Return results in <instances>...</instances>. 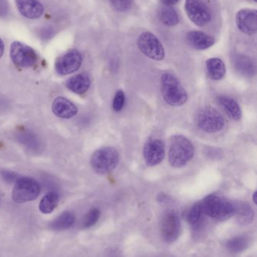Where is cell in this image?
<instances>
[{
    "label": "cell",
    "instance_id": "cell-38",
    "mask_svg": "<svg viewBox=\"0 0 257 257\" xmlns=\"http://www.w3.org/2000/svg\"><path fill=\"white\" fill-rule=\"evenodd\" d=\"M253 1L256 2L257 0H253Z\"/></svg>",
    "mask_w": 257,
    "mask_h": 257
},
{
    "label": "cell",
    "instance_id": "cell-36",
    "mask_svg": "<svg viewBox=\"0 0 257 257\" xmlns=\"http://www.w3.org/2000/svg\"><path fill=\"white\" fill-rule=\"evenodd\" d=\"M4 42H3V41L2 40L1 38H0V58L3 57V54H4Z\"/></svg>",
    "mask_w": 257,
    "mask_h": 257
},
{
    "label": "cell",
    "instance_id": "cell-29",
    "mask_svg": "<svg viewBox=\"0 0 257 257\" xmlns=\"http://www.w3.org/2000/svg\"><path fill=\"white\" fill-rule=\"evenodd\" d=\"M202 214V206L201 203H197L193 205L188 214V221L190 224H196L201 218Z\"/></svg>",
    "mask_w": 257,
    "mask_h": 257
},
{
    "label": "cell",
    "instance_id": "cell-32",
    "mask_svg": "<svg viewBox=\"0 0 257 257\" xmlns=\"http://www.w3.org/2000/svg\"><path fill=\"white\" fill-rule=\"evenodd\" d=\"M9 13V4L7 0H0V18L6 17Z\"/></svg>",
    "mask_w": 257,
    "mask_h": 257
},
{
    "label": "cell",
    "instance_id": "cell-8",
    "mask_svg": "<svg viewBox=\"0 0 257 257\" xmlns=\"http://www.w3.org/2000/svg\"><path fill=\"white\" fill-rule=\"evenodd\" d=\"M10 57L14 64L18 68L32 67L38 60L36 51L20 42H13L11 45Z\"/></svg>",
    "mask_w": 257,
    "mask_h": 257
},
{
    "label": "cell",
    "instance_id": "cell-27",
    "mask_svg": "<svg viewBox=\"0 0 257 257\" xmlns=\"http://www.w3.org/2000/svg\"><path fill=\"white\" fill-rule=\"evenodd\" d=\"M101 212L98 208H92L84 215L82 220V227L90 228L96 224L99 220Z\"/></svg>",
    "mask_w": 257,
    "mask_h": 257
},
{
    "label": "cell",
    "instance_id": "cell-25",
    "mask_svg": "<svg viewBox=\"0 0 257 257\" xmlns=\"http://www.w3.org/2000/svg\"><path fill=\"white\" fill-rule=\"evenodd\" d=\"M248 245V241L244 236L234 237L226 244L229 251L232 253H240L244 251Z\"/></svg>",
    "mask_w": 257,
    "mask_h": 257
},
{
    "label": "cell",
    "instance_id": "cell-4",
    "mask_svg": "<svg viewBox=\"0 0 257 257\" xmlns=\"http://www.w3.org/2000/svg\"><path fill=\"white\" fill-rule=\"evenodd\" d=\"M119 161V154L113 147H105L97 150L91 158V166L99 175H106L113 172Z\"/></svg>",
    "mask_w": 257,
    "mask_h": 257
},
{
    "label": "cell",
    "instance_id": "cell-37",
    "mask_svg": "<svg viewBox=\"0 0 257 257\" xmlns=\"http://www.w3.org/2000/svg\"><path fill=\"white\" fill-rule=\"evenodd\" d=\"M256 196H257V193H256V192H255V193H253V202H254L255 204L257 203Z\"/></svg>",
    "mask_w": 257,
    "mask_h": 257
},
{
    "label": "cell",
    "instance_id": "cell-30",
    "mask_svg": "<svg viewBox=\"0 0 257 257\" xmlns=\"http://www.w3.org/2000/svg\"><path fill=\"white\" fill-rule=\"evenodd\" d=\"M125 93L122 90H119L116 92L115 95L114 99H113V108L116 112H119L123 108L125 105Z\"/></svg>",
    "mask_w": 257,
    "mask_h": 257
},
{
    "label": "cell",
    "instance_id": "cell-26",
    "mask_svg": "<svg viewBox=\"0 0 257 257\" xmlns=\"http://www.w3.org/2000/svg\"><path fill=\"white\" fill-rule=\"evenodd\" d=\"M18 140L23 145L27 146V148L35 150V151L38 150L40 145L38 138L34 134H32L31 133H21L18 136Z\"/></svg>",
    "mask_w": 257,
    "mask_h": 257
},
{
    "label": "cell",
    "instance_id": "cell-20",
    "mask_svg": "<svg viewBox=\"0 0 257 257\" xmlns=\"http://www.w3.org/2000/svg\"><path fill=\"white\" fill-rule=\"evenodd\" d=\"M206 69L208 76L214 81L221 80L226 75V66L220 58L208 59L206 61Z\"/></svg>",
    "mask_w": 257,
    "mask_h": 257
},
{
    "label": "cell",
    "instance_id": "cell-31",
    "mask_svg": "<svg viewBox=\"0 0 257 257\" xmlns=\"http://www.w3.org/2000/svg\"><path fill=\"white\" fill-rule=\"evenodd\" d=\"M0 175H1L2 178H3L6 182L9 183V184L16 182L20 178L18 174L9 170L0 171Z\"/></svg>",
    "mask_w": 257,
    "mask_h": 257
},
{
    "label": "cell",
    "instance_id": "cell-9",
    "mask_svg": "<svg viewBox=\"0 0 257 257\" xmlns=\"http://www.w3.org/2000/svg\"><path fill=\"white\" fill-rule=\"evenodd\" d=\"M185 10L190 21L198 27L208 25L212 19L211 9L202 0H186Z\"/></svg>",
    "mask_w": 257,
    "mask_h": 257
},
{
    "label": "cell",
    "instance_id": "cell-33",
    "mask_svg": "<svg viewBox=\"0 0 257 257\" xmlns=\"http://www.w3.org/2000/svg\"><path fill=\"white\" fill-rule=\"evenodd\" d=\"M106 257H124L122 251L117 248H112L107 250Z\"/></svg>",
    "mask_w": 257,
    "mask_h": 257
},
{
    "label": "cell",
    "instance_id": "cell-19",
    "mask_svg": "<svg viewBox=\"0 0 257 257\" xmlns=\"http://www.w3.org/2000/svg\"><path fill=\"white\" fill-rule=\"evenodd\" d=\"M217 102L233 120H239L241 118V108L235 99L229 96H221L217 98Z\"/></svg>",
    "mask_w": 257,
    "mask_h": 257
},
{
    "label": "cell",
    "instance_id": "cell-7",
    "mask_svg": "<svg viewBox=\"0 0 257 257\" xmlns=\"http://www.w3.org/2000/svg\"><path fill=\"white\" fill-rule=\"evenodd\" d=\"M137 43L140 51L146 57L156 61L164 60L165 56L164 47L153 33L151 32L141 33L137 39Z\"/></svg>",
    "mask_w": 257,
    "mask_h": 257
},
{
    "label": "cell",
    "instance_id": "cell-35",
    "mask_svg": "<svg viewBox=\"0 0 257 257\" xmlns=\"http://www.w3.org/2000/svg\"><path fill=\"white\" fill-rule=\"evenodd\" d=\"M161 3L165 6H172L179 2V0H161Z\"/></svg>",
    "mask_w": 257,
    "mask_h": 257
},
{
    "label": "cell",
    "instance_id": "cell-21",
    "mask_svg": "<svg viewBox=\"0 0 257 257\" xmlns=\"http://www.w3.org/2000/svg\"><path fill=\"white\" fill-rule=\"evenodd\" d=\"M235 208V214H237L238 223L241 225H248L254 219V211L249 204L240 202L234 204Z\"/></svg>",
    "mask_w": 257,
    "mask_h": 257
},
{
    "label": "cell",
    "instance_id": "cell-28",
    "mask_svg": "<svg viewBox=\"0 0 257 257\" xmlns=\"http://www.w3.org/2000/svg\"><path fill=\"white\" fill-rule=\"evenodd\" d=\"M112 6L118 12H126L132 8L134 0H110Z\"/></svg>",
    "mask_w": 257,
    "mask_h": 257
},
{
    "label": "cell",
    "instance_id": "cell-23",
    "mask_svg": "<svg viewBox=\"0 0 257 257\" xmlns=\"http://www.w3.org/2000/svg\"><path fill=\"white\" fill-rule=\"evenodd\" d=\"M59 202V195L55 192L47 193L39 203V210L43 214H51L57 208Z\"/></svg>",
    "mask_w": 257,
    "mask_h": 257
},
{
    "label": "cell",
    "instance_id": "cell-10",
    "mask_svg": "<svg viewBox=\"0 0 257 257\" xmlns=\"http://www.w3.org/2000/svg\"><path fill=\"white\" fill-rule=\"evenodd\" d=\"M82 63V56L77 50H70L57 59L56 72L60 75H69L78 70Z\"/></svg>",
    "mask_w": 257,
    "mask_h": 257
},
{
    "label": "cell",
    "instance_id": "cell-2",
    "mask_svg": "<svg viewBox=\"0 0 257 257\" xmlns=\"http://www.w3.org/2000/svg\"><path fill=\"white\" fill-rule=\"evenodd\" d=\"M161 84L163 99L170 106H182L188 100L187 91L180 80L173 74L168 72L163 74Z\"/></svg>",
    "mask_w": 257,
    "mask_h": 257
},
{
    "label": "cell",
    "instance_id": "cell-12",
    "mask_svg": "<svg viewBox=\"0 0 257 257\" xmlns=\"http://www.w3.org/2000/svg\"><path fill=\"white\" fill-rule=\"evenodd\" d=\"M165 155L164 143L159 139H150L146 142L143 148V157L149 166L159 164Z\"/></svg>",
    "mask_w": 257,
    "mask_h": 257
},
{
    "label": "cell",
    "instance_id": "cell-6",
    "mask_svg": "<svg viewBox=\"0 0 257 257\" xmlns=\"http://www.w3.org/2000/svg\"><path fill=\"white\" fill-rule=\"evenodd\" d=\"M196 124L208 133L220 131L225 125V120L219 111L212 107H205L196 114Z\"/></svg>",
    "mask_w": 257,
    "mask_h": 257
},
{
    "label": "cell",
    "instance_id": "cell-18",
    "mask_svg": "<svg viewBox=\"0 0 257 257\" xmlns=\"http://www.w3.org/2000/svg\"><path fill=\"white\" fill-rule=\"evenodd\" d=\"M232 63L238 73L244 76L251 77L255 74V65L253 60L242 54H235L232 57Z\"/></svg>",
    "mask_w": 257,
    "mask_h": 257
},
{
    "label": "cell",
    "instance_id": "cell-5",
    "mask_svg": "<svg viewBox=\"0 0 257 257\" xmlns=\"http://www.w3.org/2000/svg\"><path fill=\"white\" fill-rule=\"evenodd\" d=\"M40 193L41 186L38 181L28 177H22L15 182L12 197L16 203H25L35 200Z\"/></svg>",
    "mask_w": 257,
    "mask_h": 257
},
{
    "label": "cell",
    "instance_id": "cell-16",
    "mask_svg": "<svg viewBox=\"0 0 257 257\" xmlns=\"http://www.w3.org/2000/svg\"><path fill=\"white\" fill-rule=\"evenodd\" d=\"M187 42L196 50H206L215 44V39L202 31H191L187 34Z\"/></svg>",
    "mask_w": 257,
    "mask_h": 257
},
{
    "label": "cell",
    "instance_id": "cell-24",
    "mask_svg": "<svg viewBox=\"0 0 257 257\" xmlns=\"http://www.w3.org/2000/svg\"><path fill=\"white\" fill-rule=\"evenodd\" d=\"M75 222V216L70 211H66L59 215L52 223L51 227L55 230H64L69 229Z\"/></svg>",
    "mask_w": 257,
    "mask_h": 257
},
{
    "label": "cell",
    "instance_id": "cell-22",
    "mask_svg": "<svg viewBox=\"0 0 257 257\" xmlns=\"http://www.w3.org/2000/svg\"><path fill=\"white\" fill-rule=\"evenodd\" d=\"M160 21L167 27H174L179 24L180 18L178 12L172 6L161 8L158 11Z\"/></svg>",
    "mask_w": 257,
    "mask_h": 257
},
{
    "label": "cell",
    "instance_id": "cell-15",
    "mask_svg": "<svg viewBox=\"0 0 257 257\" xmlns=\"http://www.w3.org/2000/svg\"><path fill=\"white\" fill-rule=\"evenodd\" d=\"M20 13L28 19H37L44 12L42 5L37 0H15Z\"/></svg>",
    "mask_w": 257,
    "mask_h": 257
},
{
    "label": "cell",
    "instance_id": "cell-17",
    "mask_svg": "<svg viewBox=\"0 0 257 257\" xmlns=\"http://www.w3.org/2000/svg\"><path fill=\"white\" fill-rule=\"evenodd\" d=\"M66 85L70 91L76 94H84L90 87L91 78L87 74H78L69 78Z\"/></svg>",
    "mask_w": 257,
    "mask_h": 257
},
{
    "label": "cell",
    "instance_id": "cell-3",
    "mask_svg": "<svg viewBox=\"0 0 257 257\" xmlns=\"http://www.w3.org/2000/svg\"><path fill=\"white\" fill-rule=\"evenodd\" d=\"M202 213L219 220L229 219L235 214V205L220 196L210 195L201 202Z\"/></svg>",
    "mask_w": 257,
    "mask_h": 257
},
{
    "label": "cell",
    "instance_id": "cell-14",
    "mask_svg": "<svg viewBox=\"0 0 257 257\" xmlns=\"http://www.w3.org/2000/svg\"><path fill=\"white\" fill-rule=\"evenodd\" d=\"M52 111L57 117L69 119L76 115L78 108L72 102L60 96L53 101Z\"/></svg>",
    "mask_w": 257,
    "mask_h": 257
},
{
    "label": "cell",
    "instance_id": "cell-11",
    "mask_svg": "<svg viewBox=\"0 0 257 257\" xmlns=\"http://www.w3.org/2000/svg\"><path fill=\"white\" fill-rule=\"evenodd\" d=\"M181 224L179 216L175 211H169L163 216L161 221V233L167 242H173L179 237Z\"/></svg>",
    "mask_w": 257,
    "mask_h": 257
},
{
    "label": "cell",
    "instance_id": "cell-13",
    "mask_svg": "<svg viewBox=\"0 0 257 257\" xmlns=\"http://www.w3.org/2000/svg\"><path fill=\"white\" fill-rule=\"evenodd\" d=\"M236 25L244 34H255L257 30V13L255 9H241L237 13Z\"/></svg>",
    "mask_w": 257,
    "mask_h": 257
},
{
    "label": "cell",
    "instance_id": "cell-34",
    "mask_svg": "<svg viewBox=\"0 0 257 257\" xmlns=\"http://www.w3.org/2000/svg\"><path fill=\"white\" fill-rule=\"evenodd\" d=\"M53 35H54V30L51 27H47V28L44 29L41 33V36H42L43 39H50Z\"/></svg>",
    "mask_w": 257,
    "mask_h": 257
},
{
    "label": "cell",
    "instance_id": "cell-1",
    "mask_svg": "<svg viewBox=\"0 0 257 257\" xmlns=\"http://www.w3.org/2000/svg\"><path fill=\"white\" fill-rule=\"evenodd\" d=\"M194 154V145L190 139L181 135L172 136L168 152L170 166L175 168L184 167L193 159Z\"/></svg>",
    "mask_w": 257,
    "mask_h": 257
}]
</instances>
